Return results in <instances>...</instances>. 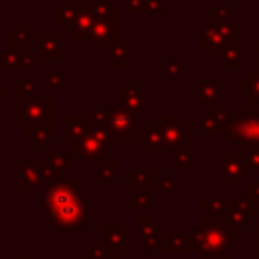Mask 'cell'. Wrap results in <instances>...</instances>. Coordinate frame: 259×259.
Segmentation results:
<instances>
[{"mask_svg": "<svg viewBox=\"0 0 259 259\" xmlns=\"http://www.w3.org/2000/svg\"><path fill=\"white\" fill-rule=\"evenodd\" d=\"M83 184L79 180H61L47 188L45 196V223L55 235H81L91 225L89 200L83 196Z\"/></svg>", "mask_w": 259, "mask_h": 259, "instance_id": "6da1fadb", "label": "cell"}, {"mask_svg": "<svg viewBox=\"0 0 259 259\" xmlns=\"http://www.w3.org/2000/svg\"><path fill=\"white\" fill-rule=\"evenodd\" d=\"M200 259H229V247L237 243V225L225 217H202L198 229L190 233Z\"/></svg>", "mask_w": 259, "mask_h": 259, "instance_id": "7a4b0ae2", "label": "cell"}, {"mask_svg": "<svg viewBox=\"0 0 259 259\" xmlns=\"http://www.w3.org/2000/svg\"><path fill=\"white\" fill-rule=\"evenodd\" d=\"M93 123L103 127L105 134L109 136V142H121V144H130V142H142V136L136 134V117L134 113L117 107H95L91 111Z\"/></svg>", "mask_w": 259, "mask_h": 259, "instance_id": "3957f363", "label": "cell"}, {"mask_svg": "<svg viewBox=\"0 0 259 259\" xmlns=\"http://www.w3.org/2000/svg\"><path fill=\"white\" fill-rule=\"evenodd\" d=\"M73 156L75 160H87V162H101L103 158H109V136L103 127L93 125L79 142L73 144Z\"/></svg>", "mask_w": 259, "mask_h": 259, "instance_id": "277c9868", "label": "cell"}, {"mask_svg": "<svg viewBox=\"0 0 259 259\" xmlns=\"http://www.w3.org/2000/svg\"><path fill=\"white\" fill-rule=\"evenodd\" d=\"M136 241L138 245H146L148 249L156 251V253H172V237L166 235L164 227L156 225L154 217L150 214H142L136 221Z\"/></svg>", "mask_w": 259, "mask_h": 259, "instance_id": "5b68a950", "label": "cell"}, {"mask_svg": "<svg viewBox=\"0 0 259 259\" xmlns=\"http://www.w3.org/2000/svg\"><path fill=\"white\" fill-rule=\"evenodd\" d=\"M156 123L162 132L166 150L176 152L180 148H190V125L184 123L180 115H158Z\"/></svg>", "mask_w": 259, "mask_h": 259, "instance_id": "8992f818", "label": "cell"}, {"mask_svg": "<svg viewBox=\"0 0 259 259\" xmlns=\"http://www.w3.org/2000/svg\"><path fill=\"white\" fill-rule=\"evenodd\" d=\"M117 12L119 8L115 6L111 14L103 18H95L91 38H89V45L93 51H109L117 42Z\"/></svg>", "mask_w": 259, "mask_h": 259, "instance_id": "52a82bcc", "label": "cell"}, {"mask_svg": "<svg viewBox=\"0 0 259 259\" xmlns=\"http://www.w3.org/2000/svg\"><path fill=\"white\" fill-rule=\"evenodd\" d=\"M16 121L18 123H36L42 119L53 117V97H24L18 99L16 107Z\"/></svg>", "mask_w": 259, "mask_h": 259, "instance_id": "ba28073f", "label": "cell"}, {"mask_svg": "<svg viewBox=\"0 0 259 259\" xmlns=\"http://www.w3.org/2000/svg\"><path fill=\"white\" fill-rule=\"evenodd\" d=\"M200 45L204 51H223L231 45H237V24H219V22H210L208 26H204L202 36H200Z\"/></svg>", "mask_w": 259, "mask_h": 259, "instance_id": "9c48e42d", "label": "cell"}, {"mask_svg": "<svg viewBox=\"0 0 259 259\" xmlns=\"http://www.w3.org/2000/svg\"><path fill=\"white\" fill-rule=\"evenodd\" d=\"M241 140L249 144H259V115L243 117V119H229L225 130L221 132V142Z\"/></svg>", "mask_w": 259, "mask_h": 259, "instance_id": "30bf717a", "label": "cell"}, {"mask_svg": "<svg viewBox=\"0 0 259 259\" xmlns=\"http://www.w3.org/2000/svg\"><path fill=\"white\" fill-rule=\"evenodd\" d=\"M117 97H119V107L134 113V115H142L148 109L146 89H142L136 83V79H130V83L117 91Z\"/></svg>", "mask_w": 259, "mask_h": 259, "instance_id": "8fae6325", "label": "cell"}, {"mask_svg": "<svg viewBox=\"0 0 259 259\" xmlns=\"http://www.w3.org/2000/svg\"><path fill=\"white\" fill-rule=\"evenodd\" d=\"M95 24V14L91 10V6H77L73 18L69 20V24L65 26L67 32H71L73 40H89L91 38V30Z\"/></svg>", "mask_w": 259, "mask_h": 259, "instance_id": "7c38bea8", "label": "cell"}, {"mask_svg": "<svg viewBox=\"0 0 259 259\" xmlns=\"http://www.w3.org/2000/svg\"><path fill=\"white\" fill-rule=\"evenodd\" d=\"M61 32H32V40H34V55L36 59H45V61H61L63 59V51H61Z\"/></svg>", "mask_w": 259, "mask_h": 259, "instance_id": "4fadbf2b", "label": "cell"}, {"mask_svg": "<svg viewBox=\"0 0 259 259\" xmlns=\"http://www.w3.org/2000/svg\"><path fill=\"white\" fill-rule=\"evenodd\" d=\"M221 176L231 184V188H237V182L247 176V164L243 162L239 152L221 154Z\"/></svg>", "mask_w": 259, "mask_h": 259, "instance_id": "5bb4252c", "label": "cell"}, {"mask_svg": "<svg viewBox=\"0 0 259 259\" xmlns=\"http://www.w3.org/2000/svg\"><path fill=\"white\" fill-rule=\"evenodd\" d=\"M93 125L95 123H93V117L91 115H65V119H63V140L73 146Z\"/></svg>", "mask_w": 259, "mask_h": 259, "instance_id": "9a60e30c", "label": "cell"}, {"mask_svg": "<svg viewBox=\"0 0 259 259\" xmlns=\"http://www.w3.org/2000/svg\"><path fill=\"white\" fill-rule=\"evenodd\" d=\"M99 241L107 247L109 253L121 255L127 251V227L117 225V227H107L103 225L99 229Z\"/></svg>", "mask_w": 259, "mask_h": 259, "instance_id": "2e32d148", "label": "cell"}, {"mask_svg": "<svg viewBox=\"0 0 259 259\" xmlns=\"http://www.w3.org/2000/svg\"><path fill=\"white\" fill-rule=\"evenodd\" d=\"M18 188H38L42 184V162H18Z\"/></svg>", "mask_w": 259, "mask_h": 259, "instance_id": "e0dca14e", "label": "cell"}, {"mask_svg": "<svg viewBox=\"0 0 259 259\" xmlns=\"http://www.w3.org/2000/svg\"><path fill=\"white\" fill-rule=\"evenodd\" d=\"M26 127H28L26 130V142H30L38 152H42L45 146L51 142V136H53V117L36 121V123H28Z\"/></svg>", "mask_w": 259, "mask_h": 259, "instance_id": "ac0fdd59", "label": "cell"}, {"mask_svg": "<svg viewBox=\"0 0 259 259\" xmlns=\"http://www.w3.org/2000/svg\"><path fill=\"white\" fill-rule=\"evenodd\" d=\"M251 214H253L251 202H245V200H239V198H227L225 219H229L231 223H235L239 227V225H247Z\"/></svg>", "mask_w": 259, "mask_h": 259, "instance_id": "d6986e66", "label": "cell"}, {"mask_svg": "<svg viewBox=\"0 0 259 259\" xmlns=\"http://www.w3.org/2000/svg\"><path fill=\"white\" fill-rule=\"evenodd\" d=\"M229 107H212L210 109V113H206V115H202V119H200V123H202V130L206 132V134H212V132H223L225 130V125L229 123Z\"/></svg>", "mask_w": 259, "mask_h": 259, "instance_id": "ffe728a7", "label": "cell"}, {"mask_svg": "<svg viewBox=\"0 0 259 259\" xmlns=\"http://www.w3.org/2000/svg\"><path fill=\"white\" fill-rule=\"evenodd\" d=\"M109 69H125L130 65V61H134L138 57V53L130 51V47L125 42H115L111 49H109Z\"/></svg>", "mask_w": 259, "mask_h": 259, "instance_id": "44dd1931", "label": "cell"}, {"mask_svg": "<svg viewBox=\"0 0 259 259\" xmlns=\"http://www.w3.org/2000/svg\"><path fill=\"white\" fill-rule=\"evenodd\" d=\"M158 180L152 170H132L127 172V188L132 190H144V188H156Z\"/></svg>", "mask_w": 259, "mask_h": 259, "instance_id": "7402d4cb", "label": "cell"}, {"mask_svg": "<svg viewBox=\"0 0 259 259\" xmlns=\"http://www.w3.org/2000/svg\"><path fill=\"white\" fill-rule=\"evenodd\" d=\"M219 93H221V87H219V81L217 79H210V81L202 83L200 87H194L192 89V95H196L200 99V103L210 105V107H214L219 103Z\"/></svg>", "mask_w": 259, "mask_h": 259, "instance_id": "603a6c76", "label": "cell"}, {"mask_svg": "<svg viewBox=\"0 0 259 259\" xmlns=\"http://www.w3.org/2000/svg\"><path fill=\"white\" fill-rule=\"evenodd\" d=\"M142 142L146 144V150L148 152H166L164 138H162V132H160V127H158L156 121L146 127V134L142 136Z\"/></svg>", "mask_w": 259, "mask_h": 259, "instance_id": "cb8c5ba5", "label": "cell"}, {"mask_svg": "<svg viewBox=\"0 0 259 259\" xmlns=\"http://www.w3.org/2000/svg\"><path fill=\"white\" fill-rule=\"evenodd\" d=\"M73 162H75V156L73 152H49L45 156V164H49L51 168L59 170V172H65V170H71L73 168Z\"/></svg>", "mask_w": 259, "mask_h": 259, "instance_id": "d4e9b609", "label": "cell"}, {"mask_svg": "<svg viewBox=\"0 0 259 259\" xmlns=\"http://www.w3.org/2000/svg\"><path fill=\"white\" fill-rule=\"evenodd\" d=\"M119 170V162L111 160V158H103L99 162V186L101 188H109V184L115 180Z\"/></svg>", "mask_w": 259, "mask_h": 259, "instance_id": "484cf974", "label": "cell"}, {"mask_svg": "<svg viewBox=\"0 0 259 259\" xmlns=\"http://www.w3.org/2000/svg\"><path fill=\"white\" fill-rule=\"evenodd\" d=\"M32 40V32H28V28H26V24L24 22H20L18 26H16V30H12V32H8V47H12V49H26V45Z\"/></svg>", "mask_w": 259, "mask_h": 259, "instance_id": "4316f807", "label": "cell"}, {"mask_svg": "<svg viewBox=\"0 0 259 259\" xmlns=\"http://www.w3.org/2000/svg\"><path fill=\"white\" fill-rule=\"evenodd\" d=\"M127 204L134 208H152L156 204L154 198V188H144V190H136L134 194H130Z\"/></svg>", "mask_w": 259, "mask_h": 259, "instance_id": "83f0119b", "label": "cell"}, {"mask_svg": "<svg viewBox=\"0 0 259 259\" xmlns=\"http://www.w3.org/2000/svg\"><path fill=\"white\" fill-rule=\"evenodd\" d=\"M239 154H241L243 162L247 164V168L259 170V144L241 142V144H239Z\"/></svg>", "mask_w": 259, "mask_h": 259, "instance_id": "f1b7e54d", "label": "cell"}, {"mask_svg": "<svg viewBox=\"0 0 259 259\" xmlns=\"http://www.w3.org/2000/svg\"><path fill=\"white\" fill-rule=\"evenodd\" d=\"M245 83L249 85V91H245L243 97H247L251 107L255 111H259V67L249 71V79H245Z\"/></svg>", "mask_w": 259, "mask_h": 259, "instance_id": "f546056e", "label": "cell"}, {"mask_svg": "<svg viewBox=\"0 0 259 259\" xmlns=\"http://www.w3.org/2000/svg\"><path fill=\"white\" fill-rule=\"evenodd\" d=\"M243 59H247V53L239 51L237 45H231L221 51V67L223 69H235L239 65V61H243Z\"/></svg>", "mask_w": 259, "mask_h": 259, "instance_id": "4dcf8cb0", "label": "cell"}, {"mask_svg": "<svg viewBox=\"0 0 259 259\" xmlns=\"http://www.w3.org/2000/svg\"><path fill=\"white\" fill-rule=\"evenodd\" d=\"M158 186L162 188V192H164V196H166V198H172V196H174V192L182 188V180L174 178V174L168 170V172H164V178L158 182Z\"/></svg>", "mask_w": 259, "mask_h": 259, "instance_id": "1f68e13d", "label": "cell"}, {"mask_svg": "<svg viewBox=\"0 0 259 259\" xmlns=\"http://www.w3.org/2000/svg\"><path fill=\"white\" fill-rule=\"evenodd\" d=\"M192 168V152L190 148H180L174 152V170H190Z\"/></svg>", "mask_w": 259, "mask_h": 259, "instance_id": "d6a6232c", "label": "cell"}, {"mask_svg": "<svg viewBox=\"0 0 259 259\" xmlns=\"http://www.w3.org/2000/svg\"><path fill=\"white\" fill-rule=\"evenodd\" d=\"M202 206L212 217H225V212H227V198H202Z\"/></svg>", "mask_w": 259, "mask_h": 259, "instance_id": "836d02e7", "label": "cell"}, {"mask_svg": "<svg viewBox=\"0 0 259 259\" xmlns=\"http://www.w3.org/2000/svg\"><path fill=\"white\" fill-rule=\"evenodd\" d=\"M0 69H20V65H18V49L8 47L0 55Z\"/></svg>", "mask_w": 259, "mask_h": 259, "instance_id": "e575fe53", "label": "cell"}, {"mask_svg": "<svg viewBox=\"0 0 259 259\" xmlns=\"http://www.w3.org/2000/svg\"><path fill=\"white\" fill-rule=\"evenodd\" d=\"M89 6L93 10L95 18H103V16H107V14H111L115 10V4L111 0H91Z\"/></svg>", "mask_w": 259, "mask_h": 259, "instance_id": "d590c367", "label": "cell"}, {"mask_svg": "<svg viewBox=\"0 0 259 259\" xmlns=\"http://www.w3.org/2000/svg\"><path fill=\"white\" fill-rule=\"evenodd\" d=\"M61 180H65L63 178V172H59V170H55V168H51L49 164L42 162V184L49 188V186L59 184Z\"/></svg>", "mask_w": 259, "mask_h": 259, "instance_id": "8d00e7d4", "label": "cell"}, {"mask_svg": "<svg viewBox=\"0 0 259 259\" xmlns=\"http://www.w3.org/2000/svg\"><path fill=\"white\" fill-rule=\"evenodd\" d=\"M34 87H36V83H34L32 77H22V79H18V99L32 97Z\"/></svg>", "mask_w": 259, "mask_h": 259, "instance_id": "74e56055", "label": "cell"}, {"mask_svg": "<svg viewBox=\"0 0 259 259\" xmlns=\"http://www.w3.org/2000/svg\"><path fill=\"white\" fill-rule=\"evenodd\" d=\"M45 83H47V87H53V89H57V87H61L63 85V81H65V77H63V73L61 71H57V69H47L45 71Z\"/></svg>", "mask_w": 259, "mask_h": 259, "instance_id": "f35d334b", "label": "cell"}, {"mask_svg": "<svg viewBox=\"0 0 259 259\" xmlns=\"http://www.w3.org/2000/svg\"><path fill=\"white\" fill-rule=\"evenodd\" d=\"M18 65H20V67L34 69V67H36V55H32L28 49H20V51H18Z\"/></svg>", "mask_w": 259, "mask_h": 259, "instance_id": "ab89813d", "label": "cell"}, {"mask_svg": "<svg viewBox=\"0 0 259 259\" xmlns=\"http://www.w3.org/2000/svg\"><path fill=\"white\" fill-rule=\"evenodd\" d=\"M164 75L170 79H178L182 77V63L180 61H168L164 67Z\"/></svg>", "mask_w": 259, "mask_h": 259, "instance_id": "60d3db41", "label": "cell"}, {"mask_svg": "<svg viewBox=\"0 0 259 259\" xmlns=\"http://www.w3.org/2000/svg\"><path fill=\"white\" fill-rule=\"evenodd\" d=\"M247 192H249V202L251 204L259 202V180H249L247 182Z\"/></svg>", "mask_w": 259, "mask_h": 259, "instance_id": "b9f144b4", "label": "cell"}, {"mask_svg": "<svg viewBox=\"0 0 259 259\" xmlns=\"http://www.w3.org/2000/svg\"><path fill=\"white\" fill-rule=\"evenodd\" d=\"M164 8L162 0H146V12H160Z\"/></svg>", "mask_w": 259, "mask_h": 259, "instance_id": "7bdbcfd3", "label": "cell"}, {"mask_svg": "<svg viewBox=\"0 0 259 259\" xmlns=\"http://www.w3.org/2000/svg\"><path fill=\"white\" fill-rule=\"evenodd\" d=\"M127 8L132 12H144L146 10V0H127Z\"/></svg>", "mask_w": 259, "mask_h": 259, "instance_id": "ee69618b", "label": "cell"}, {"mask_svg": "<svg viewBox=\"0 0 259 259\" xmlns=\"http://www.w3.org/2000/svg\"><path fill=\"white\" fill-rule=\"evenodd\" d=\"M81 259H101V257H97V255H93L91 251H85L83 255H81ZM109 259V257H107Z\"/></svg>", "mask_w": 259, "mask_h": 259, "instance_id": "f6af8a7d", "label": "cell"}, {"mask_svg": "<svg viewBox=\"0 0 259 259\" xmlns=\"http://www.w3.org/2000/svg\"><path fill=\"white\" fill-rule=\"evenodd\" d=\"M4 235H8V227L0 223V237H4Z\"/></svg>", "mask_w": 259, "mask_h": 259, "instance_id": "bcb514c9", "label": "cell"}, {"mask_svg": "<svg viewBox=\"0 0 259 259\" xmlns=\"http://www.w3.org/2000/svg\"><path fill=\"white\" fill-rule=\"evenodd\" d=\"M251 208H253V214H259V202H255V204H251Z\"/></svg>", "mask_w": 259, "mask_h": 259, "instance_id": "7dc6e473", "label": "cell"}, {"mask_svg": "<svg viewBox=\"0 0 259 259\" xmlns=\"http://www.w3.org/2000/svg\"><path fill=\"white\" fill-rule=\"evenodd\" d=\"M255 259H259V227H257V253H255Z\"/></svg>", "mask_w": 259, "mask_h": 259, "instance_id": "c3c4849f", "label": "cell"}, {"mask_svg": "<svg viewBox=\"0 0 259 259\" xmlns=\"http://www.w3.org/2000/svg\"><path fill=\"white\" fill-rule=\"evenodd\" d=\"M6 93H8V89H6V87H0V99H2Z\"/></svg>", "mask_w": 259, "mask_h": 259, "instance_id": "681fc988", "label": "cell"}, {"mask_svg": "<svg viewBox=\"0 0 259 259\" xmlns=\"http://www.w3.org/2000/svg\"><path fill=\"white\" fill-rule=\"evenodd\" d=\"M16 259H28V257H26V255H24V253H20V255H18V257H16Z\"/></svg>", "mask_w": 259, "mask_h": 259, "instance_id": "f907efd6", "label": "cell"}, {"mask_svg": "<svg viewBox=\"0 0 259 259\" xmlns=\"http://www.w3.org/2000/svg\"><path fill=\"white\" fill-rule=\"evenodd\" d=\"M109 259H117V255H115V253H113V255H109Z\"/></svg>", "mask_w": 259, "mask_h": 259, "instance_id": "816d5d0a", "label": "cell"}, {"mask_svg": "<svg viewBox=\"0 0 259 259\" xmlns=\"http://www.w3.org/2000/svg\"><path fill=\"white\" fill-rule=\"evenodd\" d=\"M257 53H259V42H257Z\"/></svg>", "mask_w": 259, "mask_h": 259, "instance_id": "f5cc1de1", "label": "cell"}, {"mask_svg": "<svg viewBox=\"0 0 259 259\" xmlns=\"http://www.w3.org/2000/svg\"><path fill=\"white\" fill-rule=\"evenodd\" d=\"M231 2H237V0H231Z\"/></svg>", "mask_w": 259, "mask_h": 259, "instance_id": "db71d44e", "label": "cell"}]
</instances>
